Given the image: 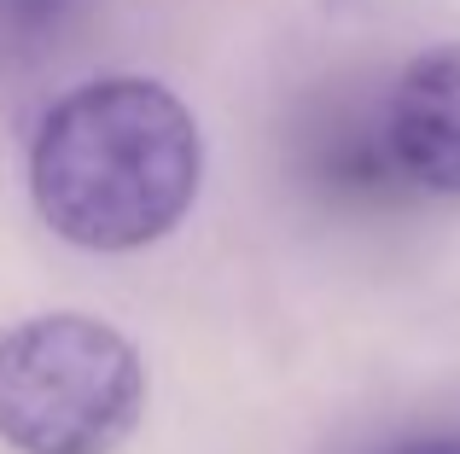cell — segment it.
<instances>
[{
    "mask_svg": "<svg viewBox=\"0 0 460 454\" xmlns=\"http://www.w3.org/2000/svg\"><path fill=\"white\" fill-rule=\"evenodd\" d=\"M204 181L199 117L152 76H100L53 100L30 140L35 216L76 250H146Z\"/></svg>",
    "mask_w": 460,
    "mask_h": 454,
    "instance_id": "cell-1",
    "label": "cell"
},
{
    "mask_svg": "<svg viewBox=\"0 0 460 454\" xmlns=\"http://www.w3.org/2000/svg\"><path fill=\"white\" fill-rule=\"evenodd\" d=\"M146 414V362L93 315L0 332V437L18 454H117Z\"/></svg>",
    "mask_w": 460,
    "mask_h": 454,
    "instance_id": "cell-2",
    "label": "cell"
},
{
    "mask_svg": "<svg viewBox=\"0 0 460 454\" xmlns=\"http://www.w3.org/2000/svg\"><path fill=\"white\" fill-rule=\"evenodd\" d=\"M391 454H460V432H431V437H414V443L391 449Z\"/></svg>",
    "mask_w": 460,
    "mask_h": 454,
    "instance_id": "cell-4",
    "label": "cell"
},
{
    "mask_svg": "<svg viewBox=\"0 0 460 454\" xmlns=\"http://www.w3.org/2000/svg\"><path fill=\"white\" fill-rule=\"evenodd\" d=\"M379 128L408 193L460 198V41H438L396 70Z\"/></svg>",
    "mask_w": 460,
    "mask_h": 454,
    "instance_id": "cell-3",
    "label": "cell"
}]
</instances>
